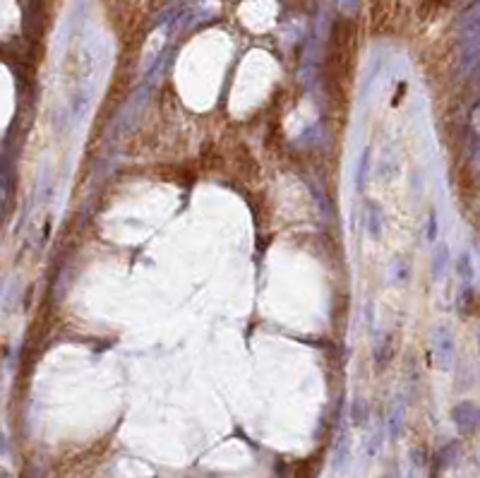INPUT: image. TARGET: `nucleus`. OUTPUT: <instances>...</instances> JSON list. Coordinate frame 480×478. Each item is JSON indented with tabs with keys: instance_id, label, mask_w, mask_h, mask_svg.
Returning a JSON list of instances; mask_svg holds the SVG:
<instances>
[{
	"instance_id": "f257e3e1",
	"label": "nucleus",
	"mask_w": 480,
	"mask_h": 478,
	"mask_svg": "<svg viewBox=\"0 0 480 478\" xmlns=\"http://www.w3.org/2000/svg\"><path fill=\"white\" fill-rule=\"evenodd\" d=\"M432 348H435V358H437V365H440V370H452L454 365V334L449 327H437L432 332Z\"/></svg>"
},
{
	"instance_id": "f03ea898",
	"label": "nucleus",
	"mask_w": 480,
	"mask_h": 478,
	"mask_svg": "<svg viewBox=\"0 0 480 478\" xmlns=\"http://www.w3.org/2000/svg\"><path fill=\"white\" fill-rule=\"evenodd\" d=\"M452 421L461 433H473L478 428V406L473 401H461L452 409Z\"/></svg>"
},
{
	"instance_id": "7ed1b4c3",
	"label": "nucleus",
	"mask_w": 480,
	"mask_h": 478,
	"mask_svg": "<svg viewBox=\"0 0 480 478\" xmlns=\"http://www.w3.org/2000/svg\"><path fill=\"white\" fill-rule=\"evenodd\" d=\"M365 226H367V233H370L372 241H379V238H382V233H384V212L374 200H370L365 205Z\"/></svg>"
},
{
	"instance_id": "20e7f679",
	"label": "nucleus",
	"mask_w": 480,
	"mask_h": 478,
	"mask_svg": "<svg viewBox=\"0 0 480 478\" xmlns=\"http://www.w3.org/2000/svg\"><path fill=\"white\" fill-rule=\"evenodd\" d=\"M348 462H350V435L348 433H341V435L336 437V445H334L331 466L336 471H343Z\"/></svg>"
},
{
	"instance_id": "39448f33",
	"label": "nucleus",
	"mask_w": 480,
	"mask_h": 478,
	"mask_svg": "<svg viewBox=\"0 0 480 478\" xmlns=\"http://www.w3.org/2000/svg\"><path fill=\"white\" fill-rule=\"evenodd\" d=\"M447 270H449V246L447 243H442V246H437L435 253H432V262H430L432 279L440 282V279H444Z\"/></svg>"
},
{
	"instance_id": "423d86ee",
	"label": "nucleus",
	"mask_w": 480,
	"mask_h": 478,
	"mask_svg": "<svg viewBox=\"0 0 480 478\" xmlns=\"http://www.w3.org/2000/svg\"><path fill=\"white\" fill-rule=\"evenodd\" d=\"M401 430H403V401L396 399L387 411V433L391 440H396L401 435Z\"/></svg>"
},
{
	"instance_id": "0eeeda50",
	"label": "nucleus",
	"mask_w": 480,
	"mask_h": 478,
	"mask_svg": "<svg viewBox=\"0 0 480 478\" xmlns=\"http://www.w3.org/2000/svg\"><path fill=\"white\" fill-rule=\"evenodd\" d=\"M367 176H370V147L362 149V154L358 159V166H355V188H358L360 192L365 190Z\"/></svg>"
},
{
	"instance_id": "6e6552de",
	"label": "nucleus",
	"mask_w": 480,
	"mask_h": 478,
	"mask_svg": "<svg viewBox=\"0 0 480 478\" xmlns=\"http://www.w3.org/2000/svg\"><path fill=\"white\" fill-rule=\"evenodd\" d=\"M367 418H370V409H367V401L358 396V399L350 404V423L355 425V428H362V425H367Z\"/></svg>"
},
{
	"instance_id": "1a4fd4ad",
	"label": "nucleus",
	"mask_w": 480,
	"mask_h": 478,
	"mask_svg": "<svg viewBox=\"0 0 480 478\" xmlns=\"http://www.w3.org/2000/svg\"><path fill=\"white\" fill-rule=\"evenodd\" d=\"M456 457H459V445H456V442H447V445L440 447V452H437V466H440V469H447V466H452L456 462Z\"/></svg>"
},
{
	"instance_id": "9d476101",
	"label": "nucleus",
	"mask_w": 480,
	"mask_h": 478,
	"mask_svg": "<svg viewBox=\"0 0 480 478\" xmlns=\"http://www.w3.org/2000/svg\"><path fill=\"white\" fill-rule=\"evenodd\" d=\"M456 306H459L461 315L473 313V308H476V291H473L471 287H464V289H461V294H459V298H456Z\"/></svg>"
},
{
	"instance_id": "9b49d317",
	"label": "nucleus",
	"mask_w": 480,
	"mask_h": 478,
	"mask_svg": "<svg viewBox=\"0 0 480 478\" xmlns=\"http://www.w3.org/2000/svg\"><path fill=\"white\" fill-rule=\"evenodd\" d=\"M391 356V337L384 334L382 339L374 344V360H377V365H384L389 360Z\"/></svg>"
},
{
	"instance_id": "f8f14e48",
	"label": "nucleus",
	"mask_w": 480,
	"mask_h": 478,
	"mask_svg": "<svg viewBox=\"0 0 480 478\" xmlns=\"http://www.w3.org/2000/svg\"><path fill=\"white\" fill-rule=\"evenodd\" d=\"M456 272H459V277L464 279V282H471L473 279V262H471V255L468 253H461L459 260H456Z\"/></svg>"
},
{
	"instance_id": "ddd939ff",
	"label": "nucleus",
	"mask_w": 480,
	"mask_h": 478,
	"mask_svg": "<svg viewBox=\"0 0 480 478\" xmlns=\"http://www.w3.org/2000/svg\"><path fill=\"white\" fill-rule=\"evenodd\" d=\"M437 233H440V224H437V214H427V224H425V238L430 243L437 241Z\"/></svg>"
},
{
	"instance_id": "4468645a",
	"label": "nucleus",
	"mask_w": 480,
	"mask_h": 478,
	"mask_svg": "<svg viewBox=\"0 0 480 478\" xmlns=\"http://www.w3.org/2000/svg\"><path fill=\"white\" fill-rule=\"evenodd\" d=\"M411 457H413L415 466H425V462H427L425 452H423V450H418V447H415V450H411Z\"/></svg>"
},
{
	"instance_id": "2eb2a0df",
	"label": "nucleus",
	"mask_w": 480,
	"mask_h": 478,
	"mask_svg": "<svg viewBox=\"0 0 480 478\" xmlns=\"http://www.w3.org/2000/svg\"><path fill=\"white\" fill-rule=\"evenodd\" d=\"M5 452H8V437L0 433V454H5Z\"/></svg>"
},
{
	"instance_id": "dca6fc26",
	"label": "nucleus",
	"mask_w": 480,
	"mask_h": 478,
	"mask_svg": "<svg viewBox=\"0 0 480 478\" xmlns=\"http://www.w3.org/2000/svg\"><path fill=\"white\" fill-rule=\"evenodd\" d=\"M0 478H10V474H8V471H3V469H0Z\"/></svg>"
}]
</instances>
